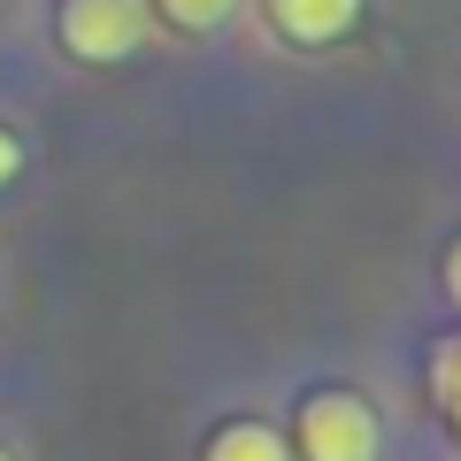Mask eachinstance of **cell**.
I'll return each mask as SVG.
<instances>
[{"mask_svg": "<svg viewBox=\"0 0 461 461\" xmlns=\"http://www.w3.org/2000/svg\"><path fill=\"white\" fill-rule=\"evenodd\" d=\"M16 177H23V139L8 131V123H0V193H8Z\"/></svg>", "mask_w": 461, "mask_h": 461, "instance_id": "cell-7", "label": "cell"}, {"mask_svg": "<svg viewBox=\"0 0 461 461\" xmlns=\"http://www.w3.org/2000/svg\"><path fill=\"white\" fill-rule=\"evenodd\" d=\"M200 461H293V446H285L269 423H247V415H239V423H223L208 438V454H200Z\"/></svg>", "mask_w": 461, "mask_h": 461, "instance_id": "cell-4", "label": "cell"}, {"mask_svg": "<svg viewBox=\"0 0 461 461\" xmlns=\"http://www.w3.org/2000/svg\"><path fill=\"white\" fill-rule=\"evenodd\" d=\"M438 277H446V300H454V308H461V239H454V247H446V262H438Z\"/></svg>", "mask_w": 461, "mask_h": 461, "instance_id": "cell-8", "label": "cell"}, {"mask_svg": "<svg viewBox=\"0 0 461 461\" xmlns=\"http://www.w3.org/2000/svg\"><path fill=\"white\" fill-rule=\"evenodd\" d=\"M54 39H62V54H77V62L115 69V62H139V54L154 47V8L147 0H62Z\"/></svg>", "mask_w": 461, "mask_h": 461, "instance_id": "cell-2", "label": "cell"}, {"mask_svg": "<svg viewBox=\"0 0 461 461\" xmlns=\"http://www.w3.org/2000/svg\"><path fill=\"white\" fill-rule=\"evenodd\" d=\"M0 461H16V454H0Z\"/></svg>", "mask_w": 461, "mask_h": 461, "instance_id": "cell-9", "label": "cell"}, {"mask_svg": "<svg viewBox=\"0 0 461 461\" xmlns=\"http://www.w3.org/2000/svg\"><path fill=\"white\" fill-rule=\"evenodd\" d=\"M147 8L169 23V32L208 39V32H223V23H230V8H239V0H147Z\"/></svg>", "mask_w": 461, "mask_h": 461, "instance_id": "cell-5", "label": "cell"}, {"mask_svg": "<svg viewBox=\"0 0 461 461\" xmlns=\"http://www.w3.org/2000/svg\"><path fill=\"white\" fill-rule=\"evenodd\" d=\"M293 446L300 461H377L384 430H377V408L362 393H346V384H323L293 408Z\"/></svg>", "mask_w": 461, "mask_h": 461, "instance_id": "cell-1", "label": "cell"}, {"mask_svg": "<svg viewBox=\"0 0 461 461\" xmlns=\"http://www.w3.org/2000/svg\"><path fill=\"white\" fill-rule=\"evenodd\" d=\"M262 16L285 47H339L362 23V0H262Z\"/></svg>", "mask_w": 461, "mask_h": 461, "instance_id": "cell-3", "label": "cell"}, {"mask_svg": "<svg viewBox=\"0 0 461 461\" xmlns=\"http://www.w3.org/2000/svg\"><path fill=\"white\" fill-rule=\"evenodd\" d=\"M430 400H438L446 423L461 430V339H438V346H430Z\"/></svg>", "mask_w": 461, "mask_h": 461, "instance_id": "cell-6", "label": "cell"}]
</instances>
